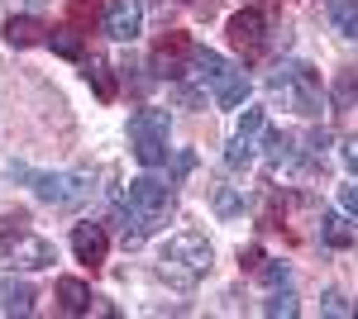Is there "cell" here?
<instances>
[{
    "mask_svg": "<svg viewBox=\"0 0 358 319\" xmlns=\"http://www.w3.org/2000/svg\"><path fill=\"white\" fill-rule=\"evenodd\" d=\"M210 267H215V248H210L206 234H196V229L172 234L163 243V253H158V276L177 281V286H192L196 276H206Z\"/></svg>",
    "mask_w": 358,
    "mask_h": 319,
    "instance_id": "1",
    "label": "cell"
},
{
    "mask_svg": "<svg viewBox=\"0 0 358 319\" xmlns=\"http://www.w3.org/2000/svg\"><path fill=\"white\" fill-rule=\"evenodd\" d=\"M24 214H5V229H0V267L5 272H43L57 262V248L43 234H29Z\"/></svg>",
    "mask_w": 358,
    "mask_h": 319,
    "instance_id": "2",
    "label": "cell"
},
{
    "mask_svg": "<svg viewBox=\"0 0 358 319\" xmlns=\"http://www.w3.org/2000/svg\"><path fill=\"white\" fill-rule=\"evenodd\" d=\"M268 96H273L277 105L296 110V114H320V105H325L320 77L306 62H277L273 77H268Z\"/></svg>",
    "mask_w": 358,
    "mask_h": 319,
    "instance_id": "3",
    "label": "cell"
},
{
    "mask_svg": "<svg viewBox=\"0 0 358 319\" xmlns=\"http://www.w3.org/2000/svg\"><path fill=\"white\" fill-rule=\"evenodd\" d=\"M10 172L20 181H29L43 205H57V210H77L91 195V177L86 172H29V167H10Z\"/></svg>",
    "mask_w": 358,
    "mask_h": 319,
    "instance_id": "4",
    "label": "cell"
},
{
    "mask_svg": "<svg viewBox=\"0 0 358 319\" xmlns=\"http://www.w3.org/2000/svg\"><path fill=\"white\" fill-rule=\"evenodd\" d=\"M167 129H172V119H167V110L158 105H143L129 119V148H134V158L143 162V167H163L167 162Z\"/></svg>",
    "mask_w": 358,
    "mask_h": 319,
    "instance_id": "5",
    "label": "cell"
},
{
    "mask_svg": "<svg viewBox=\"0 0 358 319\" xmlns=\"http://www.w3.org/2000/svg\"><path fill=\"white\" fill-rule=\"evenodd\" d=\"M124 200H129V210L138 214V224L153 234V229H163L167 219H172V186L158 181V177H134L129 186H124Z\"/></svg>",
    "mask_w": 358,
    "mask_h": 319,
    "instance_id": "6",
    "label": "cell"
},
{
    "mask_svg": "<svg viewBox=\"0 0 358 319\" xmlns=\"http://www.w3.org/2000/svg\"><path fill=\"white\" fill-rule=\"evenodd\" d=\"M268 29H273V10H268V5H248V10H239V15L229 20V43L253 62V57H263L273 48V34H268Z\"/></svg>",
    "mask_w": 358,
    "mask_h": 319,
    "instance_id": "7",
    "label": "cell"
},
{
    "mask_svg": "<svg viewBox=\"0 0 358 319\" xmlns=\"http://www.w3.org/2000/svg\"><path fill=\"white\" fill-rule=\"evenodd\" d=\"M192 38L187 34H163L158 38V48H153V72L163 81H182L187 77V62H192Z\"/></svg>",
    "mask_w": 358,
    "mask_h": 319,
    "instance_id": "8",
    "label": "cell"
},
{
    "mask_svg": "<svg viewBox=\"0 0 358 319\" xmlns=\"http://www.w3.org/2000/svg\"><path fill=\"white\" fill-rule=\"evenodd\" d=\"M72 253H77V262L82 267H96L106 262V253H110V234H106V224H91V219H82V224H72Z\"/></svg>",
    "mask_w": 358,
    "mask_h": 319,
    "instance_id": "9",
    "label": "cell"
},
{
    "mask_svg": "<svg viewBox=\"0 0 358 319\" xmlns=\"http://www.w3.org/2000/svg\"><path fill=\"white\" fill-rule=\"evenodd\" d=\"M106 34L115 43H134L143 34V5L138 0H110L106 5Z\"/></svg>",
    "mask_w": 358,
    "mask_h": 319,
    "instance_id": "10",
    "label": "cell"
},
{
    "mask_svg": "<svg viewBox=\"0 0 358 319\" xmlns=\"http://www.w3.org/2000/svg\"><path fill=\"white\" fill-rule=\"evenodd\" d=\"M57 305H62V315H91L96 310V295H91V286L86 281H77V276H57Z\"/></svg>",
    "mask_w": 358,
    "mask_h": 319,
    "instance_id": "11",
    "label": "cell"
},
{
    "mask_svg": "<svg viewBox=\"0 0 358 319\" xmlns=\"http://www.w3.org/2000/svg\"><path fill=\"white\" fill-rule=\"evenodd\" d=\"M43 38H48V24L34 20V15H10V20H5V43H10V48H34V43H43Z\"/></svg>",
    "mask_w": 358,
    "mask_h": 319,
    "instance_id": "12",
    "label": "cell"
},
{
    "mask_svg": "<svg viewBox=\"0 0 358 319\" xmlns=\"http://www.w3.org/2000/svg\"><path fill=\"white\" fill-rule=\"evenodd\" d=\"M320 243H325V248H354V243H358L354 214H349V210H344V214H320Z\"/></svg>",
    "mask_w": 358,
    "mask_h": 319,
    "instance_id": "13",
    "label": "cell"
},
{
    "mask_svg": "<svg viewBox=\"0 0 358 319\" xmlns=\"http://www.w3.org/2000/svg\"><path fill=\"white\" fill-rule=\"evenodd\" d=\"M248 91H253V81H248L244 72H224V77L215 81V105L220 110H239L248 101Z\"/></svg>",
    "mask_w": 358,
    "mask_h": 319,
    "instance_id": "14",
    "label": "cell"
},
{
    "mask_svg": "<svg viewBox=\"0 0 358 319\" xmlns=\"http://www.w3.org/2000/svg\"><path fill=\"white\" fill-rule=\"evenodd\" d=\"M43 43H48L57 57H72V62H82V57H86V38H82V29H72V24L48 29V38H43Z\"/></svg>",
    "mask_w": 358,
    "mask_h": 319,
    "instance_id": "15",
    "label": "cell"
},
{
    "mask_svg": "<svg viewBox=\"0 0 358 319\" xmlns=\"http://www.w3.org/2000/svg\"><path fill=\"white\" fill-rule=\"evenodd\" d=\"M229 67H224V57L220 53H210V48H192V62H187V77H196V81H215L224 77Z\"/></svg>",
    "mask_w": 358,
    "mask_h": 319,
    "instance_id": "16",
    "label": "cell"
},
{
    "mask_svg": "<svg viewBox=\"0 0 358 319\" xmlns=\"http://www.w3.org/2000/svg\"><path fill=\"white\" fill-rule=\"evenodd\" d=\"M34 310V286L29 281H0V315H29Z\"/></svg>",
    "mask_w": 358,
    "mask_h": 319,
    "instance_id": "17",
    "label": "cell"
},
{
    "mask_svg": "<svg viewBox=\"0 0 358 319\" xmlns=\"http://www.w3.org/2000/svg\"><path fill=\"white\" fill-rule=\"evenodd\" d=\"M82 67H86V81L96 86V96H101V101H115V77H110V62H106V57H82Z\"/></svg>",
    "mask_w": 358,
    "mask_h": 319,
    "instance_id": "18",
    "label": "cell"
},
{
    "mask_svg": "<svg viewBox=\"0 0 358 319\" xmlns=\"http://www.w3.org/2000/svg\"><path fill=\"white\" fill-rule=\"evenodd\" d=\"M330 24L339 38H358V5L354 0H334L330 5Z\"/></svg>",
    "mask_w": 358,
    "mask_h": 319,
    "instance_id": "19",
    "label": "cell"
},
{
    "mask_svg": "<svg viewBox=\"0 0 358 319\" xmlns=\"http://www.w3.org/2000/svg\"><path fill=\"white\" fill-rule=\"evenodd\" d=\"M263 129H268L263 110H258V105H248V110H244V119H239V129H234V138H244V143H253V138H258Z\"/></svg>",
    "mask_w": 358,
    "mask_h": 319,
    "instance_id": "20",
    "label": "cell"
},
{
    "mask_svg": "<svg viewBox=\"0 0 358 319\" xmlns=\"http://www.w3.org/2000/svg\"><path fill=\"white\" fill-rule=\"evenodd\" d=\"M296 310H301V305H296V295L292 291H277V295H268V300H263V315H282V319H292L296 315Z\"/></svg>",
    "mask_w": 358,
    "mask_h": 319,
    "instance_id": "21",
    "label": "cell"
},
{
    "mask_svg": "<svg viewBox=\"0 0 358 319\" xmlns=\"http://www.w3.org/2000/svg\"><path fill=\"white\" fill-rule=\"evenodd\" d=\"M96 15H101V5H96V0H72V29L96 24Z\"/></svg>",
    "mask_w": 358,
    "mask_h": 319,
    "instance_id": "22",
    "label": "cell"
},
{
    "mask_svg": "<svg viewBox=\"0 0 358 319\" xmlns=\"http://www.w3.org/2000/svg\"><path fill=\"white\" fill-rule=\"evenodd\" d=\"M224 162H229V167H248V162H253V143H244V138H229Z\"/></svg>",
    "mask_w": 358,
    "mask_h": 319,
    "instance_id": "23",
    "label": "cell"
},
{
    "mask_svg": "<svg viewBox=\"0 0 358 319\" xmlns=\"http://www.w3.org/2000/svg\"><path fill=\"white\" fill-rule=\"evenodd\" d=\"M320 310L330 319H344V315H354V305L344 300V291H325V300H320Z\"/></svg>",
    "mask_w": 358,
    "mask_h": 319,
    "instance_id": "24",
    "label": "cell"
},
{
    "mask_svg": "<svg viewBox=\"0 0 358 319\" xmlns=\"http://www.w3.org/2000/svg\"><path fill=\"white\" fill-rule=\"evenodd\" d=\"M258 281L263 286H282L287 281V262H258Z\"/></svg>",
    "mask_w": 358,
    "mask_h": 319,
    "instance_id": "25",
    "label": "cell"
},
{
    "mask_svg": "<svg viewBox=\"0 0 358 319\" xmlns=\"http://www.w3.org/2000/svg\"><path fill=\"white\" fill-rule=\"evenodd\" d=\"M239 205H244V200H239V195H234L229 186L215 191V210H220V214H239Z\"/></svg>",
    "mask_w": 358,
    "mask_h": 319,
    "instance_id": "26",
    "label": "cell"
},
{
    "mask_svg": "<svg viewBox=\"0 0 358 319\" xmlns=\"http://www.w3.org/2000/svg\"><path fill=\"white\" fill-rule=\"evenodd\" d=\"M339 205L358 219V181H354V186H339Z\"/></svg>",
    "mask_w": 358,
    "mask_h": 319,
    "instance_id": "27",
    "label": "cell"
},
{
    "mask_svg": "<svg viewBox=\"0 0 358 319\" xmlns=\"http://www.w3.org/2000/svg\"><path fill=\"white\" fill-rule=\"evenodd\" d=\"M239 262H244L248 272H258V262H263V248H258V243H248L244 253H239Z\"/></svg>",
    "mask_w": 358,
    "mask_h": 319,
    "instance_id": "28",
    "label": "cell"
},
{
    "mask_svg": "<svg viewBox=\"0 0 358 319\" xmlns=\"http://www.w3.org/2000/svg\"><path fill=\"white\" fill-rule=\"evenodd\" d=\"M344 167L358 177V138H344Z\"/></svg>",
    "mask_w": 358,
    "mask_h": 319,
    "instance_id": "29",
    "label": "cell"
},
{
    "mask_svg": "<svg viewBox=\"0 0 358 319\" xmlns=\"http://www.w3.org/2000/svg\"><path fill=\"white\" fill-rule=\"evenodd\" d=\"M196 167V153H177V172H172V177H177V181H182V177H187V172H192Z\"/></svg>",
    "mask_w": 358,
    "mask_h": 319,
    "instance_id": "30",
    "label": "cell"
},
{
    "mask_svg": "<svg viewBox=\"0 0 358 319\" xmlns=\"http://www.w3.org/2000/svg\"><path fill=\"white\" fill-rule=\"evenodd\" d=\"M177 101H182V105H196V101H201V96H196L192 86H177Z\"/></svg>",
    "mask_w": 358,
    "mask_h": 319,
    "instance_id": "31",
    "label": "cell"
},
{
    "mask_svg": "<svg viewBox=\"0 0 358 319\" xmlns=\"http://www.w3.org/2000/svg\"><path fill=\"white\" fill-rule=\"evenodd\" d=\"M354 315H358V305H354Z\"/></svg>",
    "mask_w": 358,
    "mask_h": 319,
    "instance_id": "32",
    "label": "cell"
}]
</instances>
